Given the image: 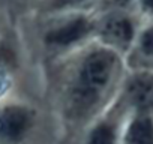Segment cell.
I'll use <instances>...</instances> for the list:
<instances>
[{
	"label": "cell",
	"mask_w": 153,
	"mask_h": 144,
	"mask_svg": "<svg viewBox=\"0 0 153 144\" xmlns=\"http://www.w3.org/2000/svg\"><path fill=\"white\" fill-rule=\"evenodd\" d=\"M129 113L131 110L128 104L119 95L116 101L76 137L72 144H122L123 126Z\"/></svg>",
	"instance_id": "5b68a950"
},
{
	"label": "cell",
	"mask_w": 153,
	"mask_h": 144,
	"mask_svg": "<svg viewBox=\"0 0 153 144\" xmlns=\"http://www.w3.org/2000/svg\"><path fill=\"white\" fill-rule=\"evenodd\" d=\"M99 0H36L32 5L35 15L95 11Z\"/></svg>",
	"instance_id": "30bf717a"
},
{
	"label": "cell",
	"mask_w": 153,
	"mask_h": 144,
	"mask_svg": "<svg viewBox=\"0 0 153 144\" xmlns=\"http://www.w3.org/2000/svg\"><path fill=\"white\" fill-rule=\"evenodd\" d=\"M18 2H21V3H27V5H30V6H32V5L36 2V0H18Z\"/></svg>",
	"instance_id": "4fadbf2b"
},
{
	"label": "cell",
	"mask_w": 153,
	"mask_h": 144,
	"mask_svg": "<svg viewBox=\"0 0 153 144\" xmlns=\"http://www.w3.org/2000/svg\"><path fill=\"white\" fill-rule=\"evenodd\" d=\"M35 17L36 42L47 66L95 41V11Z\"/></svg>",
	"instance_id": "7a4b0ae2"
},
{
	"label": "cell",
	"mask_w": 153,
	"mask_h": 144,
	"mask_svg": "<svg viewBox=\"0 0 153 144\" xmlns=\"http://www.w3.org/2000/svg\"><path fill=\"white\" fill-rule=\"evenodd\" d=\"M122 144H153V116L131 111L123 126Z\"/></svg>",
	"instance_id": "9c48e42d"
},
{
	"label": "cell",
	"mask_w": 153,
	"mask_h": 144,
	"mask_svg": "<svg viewBox=\"0 0 153 144\" xmlns=\"http://www.w3.org/2000/svg\"><path fill=\"white\" fill-rule=\"evenodd\" d=\"M128 71L153 72V20L143 21L137 38L125 56Z\"/></svg>",
	"instance_id": "ba28073f"
},
{
	"label": "cell",
	"mask_w": 153,
	"mask_h": 144,
	"mask_svg": "<svg viewBox=\"0 0 153 144\" xmlns=\"http://www.w3.org/2000/svg\"><path fill=\"white\" fill-rule=\"evenodd\" d=\"M47 69L62 144H72L116 101L128 75L125 57L95 41Z\"/></svg>",
	"instance_id": "6da1fadb"
},
{
	"label": "cell",
	"mask_w": 153,
	"mask_h": 144,
	"mask_svg": "<svg viewBox=\"0 0 153 144\" xmlns=\"http://www.w3.org/2000/svg\"><path fill=\"white\" fill-rule=\"evenodd\" d=\"M107 9L135 11V0H99L95 11H107Z\"/></svg>",
	"instance_id": "8fae6325"
},
{
	"label": "cell",
	"mask_w": 153,
	"mask_h": 144,
	"mask_svg": "<svg viewBox=\"0 0 153 144\" xmlns=\"http://www.w3.org/2000/svg\"><path fill=\"white\" fill-rule=\"evenodd\" d=\"M135 11L143 21L153 20V0H135Z\"/></svg>",
	"instance_id": "7c38bea8"
},
{
	"label": "cell",
	"mask_w": 153,
	"mask_h": 144,
	"mask_svg": "<svg viewBox=\"0 0 153 144\" xmlns=\"http://www.w3.org/2000/svg\"><path fill=\"white\" fill-rule=\"evenodd\" d=\"M119 95L131 111H144L153 116V72L128 71Z\"/></svg>",
	"instance_id": "52a82bcc"
},
{
	"label": "cell",
	"mask_w": 153,
	"mask_h": 144,
	"mask_svg": "<svg viewBox=\"0 0 153 144\" xmlns=\"http://www.w3.org/2000/svg\"><path fill=\"white\" fill-rule=\"evenodd\" d=\"M3 30H5V29H0V33H2V32H3Z\"/></svg>",
	"instance_id": "5bb4252c"
},
{
	"label": "cell",
	"mask_w": 153,
	"mask_h": 144,
	"mask_svg": "<svg viewBox=\"0 0 153 144\" xmlns=\"http://www.w3.org/2000/svg\"><path fill=\"white\" fill-rule=\"evenodd\" d=\"M38 105L15 95L0 101V144H33L42 129Z\"/></svg>",
	"instance_id": "3957f363"
},
{
	"label": "cell",
	"mask_w": 153,
	"mask_h": 144,
	"mask_svg": "<svg viewBox=\"0 0 153 144\" xmlns=\"http://www.w3.org/2000/svg\"><path fill=\"white\" fill-rule=\"evenodd\" d=\"M141 23L143 20L137 11H95V42L125 57L137 38Z\"/></svg>",
	"instance_id": "277c9868"
},
{
	"label": "cell",
	"mask_w": 153,
	"mask_h": 144,
	"mask_svg": "<svg viewBox=\"0 0 153 144\" xmlns=\"http://www.w3.org/2000/svg\"><path fill=\"white\" fill-rule=\"evenodd\" d=\"M21 71V42L18 35L5 29L0 33V101L14 95Z\"/></svg>",
	"instance_id": "8992f818"
}]
</instances>
